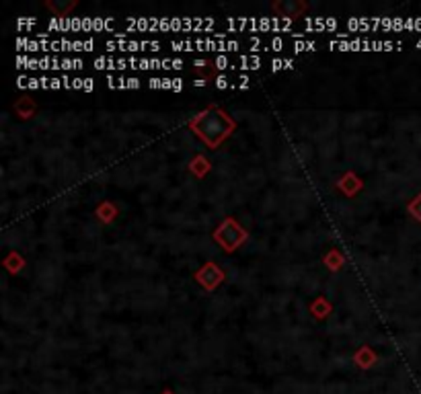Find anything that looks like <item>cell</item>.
Listing matches in <instances>:
<instances>
[{
	"label": "cell",
	"instance_id": "obj_32",
	"mask_svg": "<svg viewBox=\"0 0 421 394\" xmlns=\"http://www.w3.org/2000/svg\"><path fill=\"white\" fill-rule=\"evenodd\" d=\"M162 70H170V57H164V60H162Z\"/></svg>",
	"mask_w": 421,
	"mask_h": 394
},
{
	"label": "cell",
	"instance_id": "obj_23",
	"mask_svg": "<svg viewBox=\"0 0 421 394\" xmlns=\"http://www.w3.org/2000/svg\"><path fill=\"white\" fill-rule=\"evenodd\" d=\"M173 90H175V92L183 90V80H181V78H173Z\"/></svg>",
	"mask_w": 421,
	"mask_h": 394
},
{
	"label": "cell",
	"instance_id": "obj_19",
	"mask_svg": "<svg viewBox=\"0 0 421 394\" xmlns=\"http://www.w3.org/2000/svg\"><path fill=\"white\" fill-rule=\"evenodd\" d=\"M16 86H18V88H29V78H27L25 74H21V76L16 78Z\"/></svg>",
	"mask_w": 421,
	"mask_h": 394
},
{
	"label": "cell",
	"instance_id": "obj_11",
	"mask_svg": "<svg viewBox=\"0 0 421 394\" xmlns=\"http://www.w3.org/2000/svg\"><path fill=\"white\" fill-rule=\"evenodd\" d=\"M25 51H29V53H35V51H41V43H39L37 39H29V43H27V47H25Z\"/></svg>",
	"mask_w": 421,
	"mask_h": 394
},
{
	"label": "cell",
	"instance_id": "obj_15",
	"mask_svg": "<svg viewBox=\"0 0 421 394\" xmlns=\"http://www.w3.org/2000/svg\"><path fill=\"white\" fill-rule=\"evenodd\" d=\"M82 31L84 33L92 31V16H82Z\"/></svg>",
	"mask_w": 421,
	"mask_h": 394
},
{
	"label": "cell",
	"instance_id": "obj_13",
	"mask_svg": "<svg viewBox=\"0 0 421 394\" xmlns=\"http://www.w3.org/2000/svg\"><path fill=\"white\" fill-rule=\"evenodd\" d=\"M283 68H285V60H281V57L271 60V72H277V70H283Z\"/></svg>",
	"mask_w": 421,
	"mask_h": 394
},
{
	"label": "cell",
	"instance_id": "obj_1",
	"mask_svg": "<svg viewBox=\"0 0 421 394\" xmlns=\"http://www.w3.org/2000/svg\"><path fill=\"white\" fill-rule=\"evenodd\" d=\"M292 31V18L290 16H271V33H285Z\"/></svg>",
	"mask_w": 421,
	"mask_h": 394
},
{
	"label": "cell",
	"instance_id": "obj_29",
	"mask_svg": "<svg viewBox=\"0 0 421 394\" xmlns=\"http://www.w3.org/2000/svg\"><path fill=\"white\" fill-rule=\"evenodd\" d=\"M107 86H109V88H117V78H113L111 74H107Z\"/></svg>",
	"mask_w": 421,
	"mask_h": 394
},
{
	"label": "cell",
	"instance_id": "obj_9",
	"mask_svg": "<svg viewBox=\"0 0 421 394\" xmlns=\"http://www.w3.org/2000/svg\"><path fill=\"white\" fill-rule=\"evenodd\" d=\"M37 25V18H33V16H29V18H16V29H29V27H35Z\"/></svg>",
	"mask_w": 421,
	"mask_h": 394
},
{
	"label": "cell",
	"instance_id": "obj_10",
	"mask_svg": "<svg viewBox=\"0 0 421 394\" xmlns=\"http://www.w3.org/2000/svg\"><path fill=\"white\" fill-rule=\"evenodd\" d=\"M283 49V39L281 37H273L269 43V51H281Z\"/></svg>",
	"mask_w": 421,
	"mask_h": 394
},
{
	"label": "cell",
	"instance_id": "obj_26",
	"mask_svg": "<svg viewBox=\"0 0 421 394\" xmlns=\"http://www.w3.org/2000/svg\"><path fill=\"white\" fill-rule=\"evenodd\" d=\"M39 86H41V82H39V78H35V76H31V78H29V88H33V90H35V88H39Z\"/></svg>",
	"mask_w": 421,
	"mask_h": 394
},
{
	"label": "cell",
	"instance_id": "obj_7",
	"mask_svg": "<svg viewBox=\"0 0 421 394\" xmlns=\"http://www.w3.org/2000/svg\"><path fill=\"white\" fill-rule=\"evenodd\" d=\"M214 68H218V70H226V68H234L232 64H230V57L228 55H224V53H218L216 57H214Z\"/></svg>",
	"mask_w": 421,
	"mask_h": 394
},
{
	"label": "cell",
	"instance_id": "obj_28",
	"mask_svg": "<svg viewBox=\"0 0 421 394\" xmlns=\"http://www.w3.org/2000/svg\"><path fill=\"white\" fill-rule=\"evenodd\" d=\"M82 82H84V78H72V88L82 90Z\"/></svg>",
	"mask_w": 421,
	"mask_h": 394
},
{
	"label": "cell",
	"instance_id": "obj_21",
	"mask_svg": "<svg viewBox=\"0 0 421 394\" xmlns=\"http://www.w3.org/2000/svg\"><path fill=\"white\" fill-rule=\"evenodd\" d=\"M125 82H127V88H140V78H136V76L127 78Z\"/></svg>",
	"mask_w": 421,
	"mask_h": 394
},
{
	"label": "cell",
	"instance_id": "obj_25",
	"mask_svg": "<svg viewBox=\"0 0 421 394\" xmlns=\"http://www.w3.org/2000/svg\"><path fill=\"white\" fill-rule=\"evenodd\" d=\"M125 68H129V62L125 57H119L117 60V70H125Z\"/></svg>",
	"mask_w": 421,
	"mask_h": 394
},
{
	"label": "cell",
	"instance_id": "obj_3",
	"mask_svg": "<svg viewBox=\"0 0 421 394\" xmlns=\"http://www.w3.org/2000/svg\"><path fill=\"white\" fill-rule=\"evenodd\" d=\"M94 68L97 70H117V60L107 57V55H99L94 60Z\"/></svg>",
	"mask_w": 421,
	"mask_h": 394
},
{
	"label": "cell",
	"instance_id": "obj_4",
	"mask_svg": "<svg viewBox=\"0 0 421 394\" xmlns=\"http://www.w3.org/2000/svg\"><path fill=\"white\" fill-rule=\"evenodd\" d=\"M109 29H113V18L92 16V31H109Z\"/></svg>",
	"mask_w": 421,
	"mask_h": 394
},
{
	"label": "cell",
	"instance_id": "obj_30",
	"mask_svg": "<svg viewBox=\"0 0 421 394\" xmlns=\"http://www.w3.org/2000/svg\"><path fill=\"white\" fill-rule=\"evenodd\" d=\"M150 66H152V70H158V68H162V60L152 57V60H150Z\"/></svg>",
	"mask_w": 421,
	"mask_h": 394
},
{
	"label": "cell",
	"instance_id": "obj_12",
	"mask_svg": "<svg viewBox=\"0 0 421 394\" xmlns=\"http://www.w3.org/2000/svg\"><path fill=\"white\" fill-rule=\"evenodd\" d=\"M248 76L246 74H240L238 76V84H232V88H240V90H244V88H248Z\"/></svg>",
	"mask_w": 421,
	"mask_h": 394
},
{
	"label": "cell",
	"instance_id": "obj_17",
	"mask_svg": "<svg viewBox=\"0 0 421 394\" xmlns=\"http://www.w3.org/2000/svg\"><path fill=\"white\" fill-rule=\"evenodd\" d=\"M125 51H142V45H140V41H136V39H131V41H127V49Z\"/></svg>",
	"mask_w": 421,
	"mask_h": 394
},
{
	"label": "cell",
	"instance_id": "obj_31",
	"mask_svg": "<svg viewBox=\"0 0 421 394\" xmlns=\"http://www.w3.org/2000/svg\"><path fill=\"white\" fill-rule=\"evenodd\" d=\"M170 68L173 70H181L183 68V60H170Z\"/></svg>",
	"mask_w": 421,
	"mask_h": 394
},
{
	"label": "cell",
	"instance_id": "obj_8",
	"mask_svg": "<svg viewBox=\"0 0 421 394\" xmlns=\"http://www.w3.org/2000/svg\"><path fill=\"white\" fill-rule=\"evenodd\" d=\"M314 47H316L314 41H304V39L294 41V51H310V49H314Z\"/></svg>",
	"mask_w": 421,
	"mask_h": 394
},
{
	"label": "cell",
	"instance_id": "obj_16",
	"mask_svg": "<svg viewBox=\"0 0 421 394\" xmlns=\"http://www.w3.org/2000/svg\"><path fill=\"white\" fill-rule=\"evenodd\" d=\"M49 68H51V57L49 55L39 57V70H49Z\"/></svg>",
	"mask_w": 421,
	"mask_h": 394
},
{
	"label": "cell",
	"instance_id": "obj_6",
	"mask_svg": "<svg viewBox=\"0 0 421 394\" xmlns=\"http://www.w3.org/2000/svg\"><path fill=\"white\" fill-rule=\"evenodd\" d=\"M173 51H193L195 49V41H170Z\"/></svg>",
	"mask_w": 421,
	"mask_h": 394
},
{
	"label": "cell",
	"instance_id": "obj_22",
	"mask_svg": "<svg viewBox=\"0 0 421 394\" xmlns=\"http://www.w3.org/2000/svg\"><path fill=\"white\" fill-rule=\"evenodd\" d=\"M148 86H150V88H162V78H150V80H148Z\"/></svg>",
	"mask_w": 421,
	"mask_h": 394
},
{
	"label": "cell",
	"instance_id": "obj_14",
	"mask_svg": "<svg viewBox=\"0 0 421 394\" xmlns=\"http://www.w3.org/2000/svg\"><path fill=\"white\" fill-rule=\"evenodd\" d=\"M214 82H216V86H218V88H228V86H232V84L228 82V78H226L224 74H220V76H218V78H216Z\"/></svg>",
	"mask_w": 421,
	"mask_h": 394
},
{
	"label": "cell",
	"instance_id": "obj_5",
	"mask_svg": "<svg viewBox=\"0 0 421 394\" xmlns=\"http://www.w3.org/2000/svg\"><path fill=\"white\" fill-rule=\"evenodd\" d=\"M84 64H82V60L80 57H64L62 60V70H80Z\"/></svg>",
	"mask_w": 421,
	"mask_h": 394
},
{
	"label": "cell",
	"instance_id": "obj_24",
	"mask_svg": "<svg viewBox=\"0 0 421 394\" xmlns=\"http://www.w3.org/2000/svg\"><path fill=\"white\" fill-rule=\"evenodd\" d=\"M94 39H84V51H92L94 49Z\"/></svg>",
	"mask_w": 421,
	"mask_h": 394
},
{
	"label": "cell",
	"instance_id": "obj_27",
	"mask_svg": "<svg viewBox=\"0 0 421 394\" xmlns=\"http://www.w3.org/2000/svg\"><path fill=\"white\" fill-rule=\"evenodd\" d=\"M62 86H64L62 78H55V76H53V78H51V88H53V90H58V88H62Z\"/></svg>",
	"mask_w": 421,
	"mask_h": 394
},
{
	"label": "cell",
	"instance_id": "obj_18",
	"mask_svg": "<svg viewBox=\"0 0 421 394\" xmlns=\"http://www.w3.org/2000/svg\"><path fill=\"white\" fill-rule=\"evenodd\" d=\"M92 88H94V80H92V78H84L82 90H84V92H92Z\"/></svg>",
	"mask_w": 421,
	"mask_h": 394
},
{
	"label": "cell",
	"instance_id": "obj_2",
	"mask_svg": "<svg viewBox=\"0 0 421 394\" xmlns=\"http://www.w3.org/2000/svg\"><path fill=\"white\" fill-rule=\"evenodd\" d=\"M238 64H240L238 68L244 70V72H246V70H257V68L261 66V57H259V55H240V57H238Z\"/></svg>",
	"mask_w": 421,
	"mask_h": 394
},
{
	"label": "cell",
	"instance_id": "obj_20",
	"mask_svg": "<svg viewBox=\"0 0 421 394\" xmlns=\"http://www.w3.org/2000/svg\"><path fill=\"white\" fill-rule=\"evenodd\" d=\"M138 70H152V66H150V60H146V57H140Z\"/></svg>",
	"mask_w": 421,
	"mask_h": 394
}]
</instances>
